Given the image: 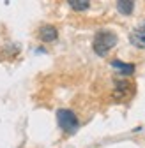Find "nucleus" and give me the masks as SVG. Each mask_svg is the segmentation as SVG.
<instances>
[{
	"mask_svg": "<svg viewBox=\"0 0 145 148\" xmlns=\"http://www.w3.org/2000/svg\"><path fill=\"white\" fill-rule=\"evenodd\" d=\"M117 44V35L115 32L112 30H99L96 35H94V42H92V48H94V53L99 55V57H106Z\"/></svg>",
	"mask_w": 145,
	"mask_h": 148,
	"instance_id": "obj_1",
	"label": "nucleus"
},
{
	"mask_svg": "<svg viewBox=\"0 0 145 148\" xmlns=\"http://www.w3.org/2000/svg\"><path fill=\"white\" fill-rule=\"evenodd\" d=\"M57 122L60 125V129L67 134H72L78 131L80 127V122H78V116L72 113L71 109H59L57 111Z\"/></svg>",
	"mask_w": 145,
	"mask_h": 148,
	"instance_id": "obj_2",
	"label": "nucleus"
},
{
	"mask_svg": "<svg viewBox=\"0 0 145 148\" xmlns=\"http://www.w3.org/2000/svg\"><path fill=\"white\" fill-rule=\"evenodd\" d=\"M37 37L43 42H53V41H57V37H59V30L53 25H43L37 30Z\"/></svg>",
	"mask_w": 145,
	"mask_h": 148,
	"instance_id": "obj_3",
	"label": "nucleus"
},
{
	"mask_svg": "<svg viewBox=\"0 0 145 148\" xmlns=\"http://www.w3.org/2000/svg\"><path fill=\"white\" fill-rule=\"evenodd\" d=\"M129 41H131L133 46H136L140 49H145V21L129 34Z\"/></svg>",
	"mask_w": 145,
	"mask_h": 148,
	"instance_id": "obj_4",
	"label": "nucleus"
},
{
	"mask_svg": "<svg viewBox=\"0 0 145 148\" xmlns=\"http://www.w3.org/2000/svg\"><path fill=\"white\" fill-rule=\"evenodd\" d=\"M112 67L120 71V76H131V74L135 72V65L133 64H126V62H120V60H112Z\"/></svg>",
	"mask_w": 145,
	"mask_h": 148,
	"instance_id": "obj_5",
	"label": "nucleus"
},
{
	"mask_svg": "<svg viewBox=\"0 0 145 148\" xmlns=\"http://www.w3.org/2000/svg\"><path fill=\"white\" fill-rule=\"evenodd\" d=\"M117 9L120 14H131L135 11V2L133 0H119L117 2Z\"/></svg>",
	"mask_w": 145,
	"mask_h": 148,
	"instance_id": "obj_6",
	"label": "nucleus"
},
{
	"mask_svg": "<svg viewBox=\"0 0 145 148\" xmlns=\"http://www.w3.org/2000/svg\"><path fill=\"white\" fill-rule=\"evenodd\" d=\"M67 5L75 11H87L90 7L88 0H67Z\"/></svg>",
	"mask_w": 145,
	"mask_h": 148,
	"instance_id": "obj_7",
	"label": "nucleus"
}]
</instances>
